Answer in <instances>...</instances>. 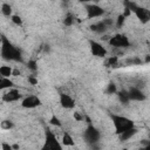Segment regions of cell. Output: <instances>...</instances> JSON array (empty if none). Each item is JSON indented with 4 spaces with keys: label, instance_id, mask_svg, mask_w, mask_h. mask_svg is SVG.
Instances as JSON below:
<instances>
[{
    "label": "cell",
    "instance_id": "cell-1",
    "mask_svg": "<svg viewBox=\"0 0 150 150\" xmlns=\"http://www.w3.org/2000/svg\"><path fill=\"white\" fill-rule=\"evenodd\" d=\"M1 56L6 61H15V62H22V54L19 48H16L6 36L1 35Z\"/></svg>",
    "mask_w": 150,
    "mask_h": 150
},
{
    "label": "cell",
    "instance_id": "cell-2",
    "mask_svg": "<svg viewBox=\"0 0 150 150\" xmlns=\"http://www.w3.org/2000/svg\"><path fill=\"white\" fill-rule=\"evenodd\" d=\"M110 117H111L112 124H114V127H115V132H116V135H118V134H121V132H123V131H125V130H128V129L135 127V125H134V122H132L130 118L125 117V116L111 114Z\"/></svg>",
    "mask_w": 150,
    "mask_h": 150
},
{
    "label": "cell",
    "instance_id": "cell-3",
    "mask_svg": "<svg viewBox=\"0 0 150 150\" xmlns=\"http://www.w3.org/2000/svg\"><path fill=\"white\" fill-rule=\"evenodd\" d=\"M42 149L43 150L45 149H48V150H61L62 149V145L56 139V136L49 129H46V139H45V145L42 146Z\"/></svg>",
    "mask_w": 150,
    "mask_h": 150
},
{
    "label": "cell",
    "instance_id": "cell-4",
    "mask_svg": "<svg viewBox=\"0 0 150 150\" xmlns=\"http://www.w3.org/2000/svg\"><path fill=\"white\" fill-rule=\"evenodd\" d=\"M108 43L114 48H127L130 46L129 39L124 34H115L114 36H110Z\"/></svg>",
    "mask_w": 150,
    "mask_h": 150
},
{
    "label": "cell",
    "instance_id": "cell-5",
    "mask_svg": "<svg viewBox=\"0 0 150 150\" xmlns=\"http://www.w3.org/2000/svg\"><path fill=\"white\" fill-rule=\"evenodd\" d=\"M83 137H84V139H86L87 143L94 144V143L98 142V139H100V137H101V134H100V131L97 130V128H95V127L90 123V124H88L87 129L84 130Z\"/></svg>",
    "mask_w": 150,
    "mask_h": 150
},
{
    "label": "cell",
    "instance_id": "cell-6",
    "mask_svg": "<svg viewBox=\"0 0 150 150\" xmlns=\"http://www.w3.org/2000/svg\"><path fill=\"white\" fill-rule=\"evenodd\" d=\"M86 11H87V16L88 19H94V18H100L104 14V9L96 5V4H91V5H87L86 6Z\"/></svg>",
    "mask_w": 150,
    "mask_h": 150
},
{
    "label": "cell",
    "instance_id": "cell-7",
    "mask_svg": "<svg viewBox=\"0 0 150 150\" xmlns=\"http://www.w3.org/2000/svg\"><path fill=\"white\" fill-rule=\"evenodd\" d=\"M89 46H90V52L94 56L104 57L107 55V49L100 42L94 41V40H89Z\"/></svg>",
    "mask_w": 150,
    "mask_h": 150
},
{
    "label": "cell",
    "instance_id": "cell-8",
    "mask_svg": "<svg viewBox=\"0 0 150 150\" xmlns=\"http://www.w3.org/2000/svg\"><path fill=\"white\" fill-rule=\"evenodd\" d=\"M21 105L23 108H27V109H33V108H36V107L41 105V100L35 95H29V96H27L22 100Z\"/></svg>",
    "mask_w": 150,
    "mask_h": 150
},
{
    "label": "cell",
    "instance_id": "cell-9",
    "mask_svg": "<svg viewBox=\"0 0 150 150\" xmlns=\"http://www.w3.org/2000/svg\"><path fill=\"white\" fill-rule=\"evenodd\" d=\"M21 98V94H20V91L18 90V89H9L7 93H5L4 95H2V101L4 102H7V103H9V102H15V101H18V100H20Z\"/></svg>",
    "mask_w": 150,
    "mask_h": 150
},
{
    "label": "cell",
    "instance_id": "cell-10",
    "mask_svg": "<svg viewBox=\"0 0 150 150\" xmlns=\"http://www.w3.org/2000/svg\"><path fill=\"white\" fill-rule=\"evenodd\" d=\"M134 13L136 14V16L139 19V21L142 23H148L149 20H150V13L146 8H143V7H139L137 6L135 9H134Z\"/></svg>",
    "mask_w": 150,
    "mask_h": 150
},
{
    "label": "cell",
    "instance_id": "cell-11",
    "mask_svg": "<svg viewBox=\"0 0 150 150\" xmlns=\"http://www.w3.org/2000/svg\"><path fill=\"white\" fill-rule=\"evenodd\" d=\"M129 94V98L130 101H137V102H141V101H144L146 98V96L144 95V93L138 89V88H130V90L128 91Z\"/></svg>",
    "mask_w": 150,
    "mask_h": 150
},
{
    "label": "cell",
    "instance_id": "cell-12",
    "mask_svg": "<svg viewBox=\"0 0 150 150\" xmlns=\"http://www.w3.org/2000/svg\"><path fill=\"white\" fill-rule=\"evenodd\" d=\"M60 103L66 109H71L75 107V102L71 98V96H69L68 94H64V93H60Z\"/></svg>",
    "mask_w": 150,
    "mask_h": 150
},
{
    "label": "cell",
    "instance_id": "cell-13",
    "mask_svg": "<svg viewBox=\"0 0 150 150\" xmlns=\"http://www.w3.org/2000/svg\"><path fill=\"white\" fill-rule=\"evenodd\" d=\"M137 131H138V130H137V128L132 127V128H130V129H128V130H125V131H123V132L118 134V138H120V141L125 142V141L130 139L134 135H136V134H137Z\"/></svg>",
    "mask_w": 150,
    "mask_h": 150
},
{
    "label": "cell",
    "instance_id": "cell-14",
    "mask_svg": "<svg viewBox=\"0 0 150 150\" xmlns=\"http://www.w3.org/2000/svg\"><path fill=\"white\" fill-rule=\"evenodd\" d=\"M90 30H93V32H95L97 34H103V33H105L108 30V27L104 25L103 21H98L96 23L90 25Z\"/></svg>",
    "mask_w": 150,
    "mask_h": 150
},
{
    "label": "cell",
    "instance_id": "cell-15",
    "mask_svg": "<svg viewBox=\"0 0 150 150\" xmlns=\"http://www.w3.org/2000/svg\"><path fill=\"white\" fill-rule=\"evenodd\" d=\"M105 64L107 67H111V68H118L121 67L120 66V61H118V56L116 55H112V56H109L105 61Z\"/></svg>",
    "mask_w": 150,
    "mask_h": 150
},
{
    "label": "cell",
    "instance_id": "cell-16",
    "mask_svg": "<svg viewBox=\"0 0 150 150\" xmlns=\"http://www.w3.org/2000/svg\"><path fill=\"white\" fill-rule=\"evenodd\" d=\"M13 86H14V83L9 80V77L0 76V90H2V89H7V88H12Z\"/></svg>",
    "mask_w": 150,
    "mask_h": 150
},
{
    "label": "cell",
    "instance_id": "cell-17",
    "mask_svg": "<svg viewBox=\"0 0 150 150\" xmlns=\"http://www.w3.org/2000/svg\"><path fill=\"white\" fill-rule=\"evenodd\" d=\"M117 96H118L120 102H121V103H123V104H128V103L130 102L129 94H128V91H127V90H124V89H123V90H121V91H118Z\"/></svg>",
    "mask_w": 150,
    "mask_h": 150
},
{
    "label": "cell",
    "instance_id": "cell-18",
    "mask_svg": "<svg viewBox=\"0 0 150 150\" xmlns=\"http://www.w3.org/2000/svg\"><path fill=\"white\" fill-rule=\"evenodd\" d=\"M62 143L66 146H73L74 145V139L70 136V134H68V132H64L63 134V136H62Z\"/></svg>",
    "mask_w": 150,
    "mask_h": 150
},
{
    "label": "cell",
    "instance_id": "cell-19",
    "mask_svg": "<svg viewBox=\"0 0 150 150\" xmlns=\"http://www.w3.org/2000/svg\"><path fill=\"white\" fill-rule=\"evenodd\" d=\"M12 68L9 66H1L0 67V75L4 77H9L12 76Z\"/></svg>",
    "mask_w": 150,
    "mask_h": 150
},
{
    "label": "cell",
    "instance_id": "cell-20",
    "mask_svg": "<svg viewBox=\"0 0 150 150\" xmlns=\"http://www.w3.org/2000/svg\"><path fill=\"white\" fill-rule=\"evenodd\" d=\"M1 13H2L5 16L11 18V16H12V7H11V5H8V4H2V6H1Z\"/></svg>",
    "mask_w": 150,
    "mask_h": 150
},
{
    "label": "cell",
    "instance_id": "cell-21",
    "mask_svg": "<svg viewBox=\"0 0 150 150\" xmlns=\"http://www.w3.org/2000/svg\"><path fill=\"white\" fill-rule=\"evenodd\" d=\"M125 63L128 66H137V64H141L142 63V60L137 56H134V57H130V59H127L125 60Z\"/></svg>",
    "mask_w": 150,
    "mask_h": 150
},
{
    "label": "cell",
    "instance_id": "cell-22",
    "mask_svg": "<svg viewBox=\"0 0 150 150\" xmlns=\"http://www.w3.org/2000/svg\"><path fill=\"white\" fill-rule=\"evenodd\" d=\"M74 15L71 14V13H68V14H66V16H64V20H63V23H64V26H71L73 23H74Z\"/></svg>",
    "mask_w": 150,
    "mask_h": 150
},
{
    "label": "cell",
    "instance_id": "cell-23",
    "mask_svg": "<svg viewBox=\"0 0 150 150\" xmlns=\"http://www.w3.org/2000/svg\"><path fill=\"white\" fill-rule=\"evenodd\" d=\"M0 127H1L4 130H9V129H12V128L14 127V124H13V122H12V121L5 120V121H2V122H1Z\"/></svg>",
    "mask_w": 150,
    "mask_h": 150
},
{
    "label": "cell",
    "instance_id": "cell-24",
    "mask_svg": "<svg viewBox=\"0 0 150 150\" xmlns=\"http://www.w3.org/2000/svg\"><path fill=\"white\" fill-rule=\"evenodd\" d=\"M49 123L52 124V125H54V127H57V128H61L62 127V123H61V121L55 116V115H53L52 117H50V120H49Z\"/></svg>",
    "mask_w": 150,
    "mask_h": 150
},
{
    "label": "cell",
    "instance_id": "cell-25",
    "mask_svg": "<svg viewBox=\"0 0 150 150\" xmlns=\"http://www.w3.org/2000/svg\"><path fill=\"white\" fill-rule=\"evenodd\" d=\"M117 91V88H116V84L114 83V82H110L109 84H108V87H107V89H105V93L107 94H115Z\"/></svg>",
    "mask_w": 150,
    "mask_h": 150
},
{
    "label": "cell",
    "instance_id": "cell-26",
    "mask_svg": "<svg viewBox=\"0 0 150 150\" xmlns=\"http://www.w3.org/2000/svg\"><path fill=\"white\" fill-rule=\"evenodd\" d=\"M27 67H28V69H30L32 71H36V70H38V63H36L35 60H29V61L27 62Z\"/></svg>",
    "mask_w": 150,
    "mask_h": 150
},
{
    "label": "cell",
    "instance_id": "cell-27",
    "mask_svg": "<svg viewBox=\"0 0 150 150\" xmlns=\"http://www.w3.org/2000/svg\"><path fill=\"white\" fill-rule=\"evenodd\" d=\"M124 21H125V16H124L123 14H120V15L117 16V19H116V27H117V28H121V27L123 26Z\"/></svg>",
    "mask_w": 150,
    "mask_h": 150
},
{
    "label": "cell",
    "instance_id": "cell-28",
    "mask_svg": "<svg viewBox=\"0 0 150 150\" xmlns=\"http://www.w3.org/2000/svg\"><path fill=\"white\" fill-rule=\"evenodd\" d=\"M11 20L13 23H15L16 26H22V19L19 16V15H12L11 16Z\"/></svg>",
    "mask_w": 150,
    "mask_h": 150
},
{
    "label": "cell",
    "instance_id": "cell-29",
    "mask_svg": "<svg viewBox=\"0 0 150 150\" xmlns=\"http://www.w3.org/2000/svg\"><path fill=\"white\" fill-rule=\"evenodd\" d=\"M83 117H84V116H82V115H81L79 111H75V112H74V118H75L77 122L83 121Z\"/></svg>",
    "mask_w": 150,
    "mask_h": 150
},
{
    "label": "cell",
    "instance_id": "cell-30",
    "mask_svg": "<svg viewBox=\"0 0 150 150\" xmlns=\"http://www.w3.org/2000/svg\"><path fill=\"white\" fill-rule=\"evenodd\" d=\"M28 82H29L30 84L35 86V84H38V79H36V77H34L33 75H30V76H28Z\"/></svg>",
    "mask_w": 150,
    "mask_h": 150
},
{
    "label": "cell",
    "instance_id": "cell-31",
    "mask_svg": "<svg viewBox=\"0 0 150 150\" xmlns=\"http://www.w3.org/2000/svg\"><path fill=\"white\" fill-rule=\"evenodd\" d=\"M102 21L104 22V25H105L108 28H110V27L112 26V19H103Z\"/></svg>",
    "mask_w": 150,
    "mask_h": 150
},
{
    "label": "cell",
    "instance_id": "cell-32",
    "mask_svg": "<svg viewBox=\"0 0 150 150\" xmlns=\"http://www.w3.org/2000/svg\"><path fill=\"white\" fill-rule=\"evenodd\" d=\"M122 14H123V15H124V16L127 18V16H129V15L131 14V11H130V9H129L128 7H124V12H123Z\"/></svg>",
    "mask_w": 150,
    "mask_h": 150
},
{
    "label": "cell",
    "instance_id": "cell-33",
    "mask_svg": "<svg viewBox=\"0 0 150 150\" xmlns=\"http://www.w3.org/2000/svg\"><path fill=\"white\" fill-rule=\"evenodd\" d=\"M141 144L144 145L145 148H149V145H150V141H148V139H143V141H141Z\"/></svg>",
    "mask_w": 150,
    "mask_h": 150
},
{
    "label": "cell",
    "instance_id": "cell-34",
    "mask_svg": "<svg viewBox=\"0 0 150 150\" xmlns=\"http://www.w3.org/2000/svg\"><path fill=\"white\" fill-rule=\"evenodd\" d=\"M1 148H2L4 150H11V149H12V145H9V144H7V143H2Z\"/></svg>",
    "mask_w": 150,
    "mask_h": 150
},
{
    "label": "cell",
    "instance_id": "cell-35",
    "mask_svg": "<svg viewBox=\"0 0 150 150\" xmlns=\"http://www.w3.org/2000/svg\"><path fill=\"white\" fill-rule=\"evenodd\" d=\"M21 74V71L19 69H13L12 70V76H19Z\"/></svg>",
    "mask_w": 150,
    "mask_h": 150
},
{
    "label": "cell",
    "instance_id": "cell-36",
    "mask_svg": "<svg viewBox=\"0 0 150 150\" xmlns=\"http://www.w3.org/2000/svg\"><path fill=\"white\" fill-rule=\"evenodd\" d=\"M150 61V55H145V62L148 63Z\"/></svg>",
    "mask_w": 150,
    "mask_h": 150
},
{
    "label": "cell",
    "instance_id": "cell-37",
    "mask_svg": "<svg viewBox=\"0 0 150 150\" xmlns=\"http://www.w3.org/2000/svg\"><path fill=\"white\" fill-rule=\"evenodd\" d=\"M12 149H19V144H13L12 145Z\"/></svg>",
    "mask_w": 150,
    "mask_h": 150
},
{
    "label": "cell",
    "instance_id": "cell-38",
    "mask_svg": "<svg viewBox=\"0 0 150 150\" xmlns=\"http://www.w3.org/2000/svg\"><path fill=\"white\" fill-rule=\"evenodd\" d=\"M81 2H88V1H90V0H80Z\"/></svg>",
    "mask_w": 150,
    "mask_h": 150
},
{
    "label": "cell",
    "instance_id": "cell-39",
    "mask_svg": "<svg viewBox=\"0 0 150 150\" xmlns=\"http://www.w3.org/2000/svg\"><path fill=\"white\" fill-rule=\"evenodd\" d=\"M1 41H2V38H1V35H0V46H1Z\"/></svg>",
    "mask_w": 150,
    "mask_h": 150
},
{
    "label": "cell",
    "instance_id": "cell-40",
    "mask_svg": "<svg viewBox=\"0 0 150 150\" xmlns=\"http://www.w3.org/2000/svg\"><path fill=\"white\" fill-rule=\"evenodd\" d=\"M90 1H95V2H97V1H102V0H90Z\"/></svg>",
    "mask_w": 150,
    "mask_h": 150
},
{
    "label": "cell",
    "instance_id": "cell-41",
    "mask_svg": "<svg viewBox=\"0 0 150 150\" xmlns=\"http://www.w3.org/2000/svg\"><path fill=\"white\" fill-rule=\"evenodd\" d=\"M62 1H69V0H62Z\"/></svg>",
    "mask_w": 150,
    "mask_h": 150
},
{
    "label": "cell",
    "instance_id": "cell-42",
    "mask_svg": "<svg viewBox=\"0 0 150 150\" xmlns=\"http://www.w3.org/2000/svg\"><path fill=\"white\" fill-rule=\"evenodd\" d=\"M0 76H1V75H0Z\"/></svg>",
    "mask_w": 150,
    "mask_h": 150
}]
</instances>
